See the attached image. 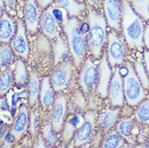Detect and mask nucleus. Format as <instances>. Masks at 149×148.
I'll return each mask as SVG.
<instances>
[{
  "label": "nucleus",
  "instance_id": "obj_1",
  "mask_svg": "<svg viewBox=\"0 0 149 148\" xmlns=\"http://www.w3.org/2000/svg\"><path fill=\"white\" fill-rule=\"evenodd\" d=\"M123 10L121 28L127 44L130 49H143L144 28L142 18L133 10L128 0H123Z\"/></svg>",
  "mask_w": 149,
  "mask_h": 148
},
{
  "label": "nucleus",
  "instance_id": "obj_2",
  "mask_svg": "<svg viewBox=\"0 0 149 148\" xmlns=\"http://www.w3.org/2000/svg\"><path fill=\"white\" fill-rule=\"evenodd\" d=\"M88 22L89 30L87 42L90 53L95 58H99L107 41V22L104 15L99 13L95 8L88 6Z\"/></svg>",
  "mask_w": 149,
  "mask_h": 148
},
{
  "label": "nucleus",
  "instance_id": "obj_3",
  "mask_svg": "<svg viewBox=\"0 0 149 148\" xmlns=\"http://www.w3.org/2000/svg\"><path fill=\"white\" fill-rule=\"evenodd\" d=\"M67 35L70 52L74 59V65L79 67L84 61L88 50L86 35L80 31L77 17H70L63 26Z\"/></svg>",
  "mask_w": 149,
  "mask_h": 148
},
{
  "label": "nucleus",
  "instance_id": "obj_4",
  "mask_svg": "<svg viewBox=\"0 0 149 148\" xmlns=\"http://www.w3.org/2000/svg\"><path fill=\"white\" fill-rule=\"evenodd\" d=\"M126 66L128 72L123 77L124 96L127 104L130 106H135L145 99L146 93L132 64L127 62Z\"/></svg>",
  "mask_w": 149,
  "mask_h": 148
},
{
  "label": "nucleus",
  "instance_id": "obj_5",
  "mask_svg": "<svg viewBox=\"0 0 149 148\" xmlns=\"http://www.w3.org/2000/svg\"><path fill=\"white\" fill-rule=\"evenodd\" d=\"M127 55V47L115 30L112 29L108 36L107 59L113 68L119 67L126 59Z\"/></svg>",
  "mask_w": 149,
  "mask_h": 148
},
{
  "label": "nucleus",
  "instance_id": "obj_6",
  "mask_svg": "<svg viewBox=\"0 0 149 148\" xmlns=\"http://www.w3.org/2000/svg\"><path fill=\"white\" fill-rule=\"evenodd\" d=\"M96 113L88 111L84 116V122L78 128L73 137V146L81 147L89 142L94 136L96 127Z\"/></svg>",
  "mask_w": 149,
  "mask_h": 148
},
{
  "label": "nucleus",
  "instance_id": "obj_7",
  "mask_svg": "<svg viewBox=\"0 0 149 148\" xmlns=\"http://www.w3.org/2000/svg\"><path fill=\"white\" fill-rule=\"evenodd\" d=\"M73 64L66 60L54 70L50 76V83L55 92H62L68 88L72 80Z\"/></svg>",
  "mask_w": 149,
  "mask_h": 148
},
{
  "label": "nucleus",
  "instance_id": "obj_8",
  "mask_svg": "<svg viewBox=\"0 0 149 148\" xmlns=\"http://www.w3.org/2000/svg\"><path fill=\"white\" fill-rule=\"evenodd\" d=\"M79 85L85 95H90L98 82V68L92 58L86 60L79 73Z\"/></svg>",
  "mask_w": 149,
  "mask_h": 148
},
{
  "label": "nucleus",
  "instance_id": "obj_9",
  "mask_svg": "<svg viewBox=\"0 0 149 148\" xmlns=\"http://www.w3.org/2000/svg\"><path fill=\"white\" fill-rule=\"evenodd\" d=\"M11 47L13 52L20 59L26 60L29 55V44L26 33V27L22 19L17 22V29L11 41Z\"/></svg>",
  "mask_w": 149,
  "mask_h": 148
},
{
  "label": "nucleus",
  "instance_id": "obj_10",
  "mask_svg": "<svg viewBox=\"0 0 149 148\" xmlns=\"http://www.w3.org/2000/svg\"><path fill=\"white\" fill-rule=\"evenodd\" d=\"M104 18L112 29L118 31L121 28L123 17V0H103Z\"/></svg>",
  "mask_w": 149,
  "mask_h": 148
},
{
  "label": "nucleus",
  "instance_id": "obj_11",
  "mask_svg": "<svg viewBox=\"0 0 149 148\" xmlns=\"http://www.w3.org/2000/svg\"><path fill=\"white\" fill-rule=\"evenodd\" d=\"M108 96L110 104L113 107H122L125 102L123 78L120 74L119 67L114 68L113 75L112 76L109 87Z\"/></svg>",
  "mask_w": 149,
  "mask_h": 148
},
{
  "label": "nucleus",
  "instance_id": "obj_12",
  "mask_svg": "<svg viewBox=\"0 0 149 148\" xmlns=\"http://www.w3.org/2000/svg\"><path fill=\"white\" fill-rule=\"evenodd\" d=\"M67 109V97L64 95H58L54 100L50 116V123L52 125L53 129L57 133H59L63 128Z\"/></svg>",
  "mask_w": 149,
  "mask_h": 148
},
{
  "label": "nucleus",
  "instance_id": "obj_13",
  "mask_svg": "<svg viewBox=\"0 0 149 148\" xmlns=\"http://www.w3.org/2000/svg\"><path fill=\"white\" fill-rule=\"evenodd\" d=\"M40 7L35 0H26L24 8V19L26 29L31 33H37L40 24Z\"/></svg>",
  "mask_w": 149,
  "mask_h": 148
},
{
  "label": "nucleus",
  "instance_id": "obj_14",
  "mask_svg": "<svg viewBox=\"0 0 149 148\" xmlns=\"http://www.w3.org/2000/svg\"><path fill=\"white\" fill-rule=\"evenodd\" d=\"M110 65L107 59V55L102 56L101 63L98 68V82L97 85V94L102 98H105L108 96L109 87L111 81L112 71Z\"/></svg>",
  "mask_w": 149,
  "mask_h": 148
},
{
  "label": "nucleus",
  "instance_id": "obj_15",
  "mask_svg": "<svg viewBox=\"0 0 149 148\" xmlns=\"http://www.w3.org/2000/svg\"><path fill=\"white\" fill-rule=\"evenodd\" d=\"M29 124V110L26 105L22 104L19 107L18 112L14 119V122H13L11 131H10L15 136L16 141L19 140L26 132Z\"/></svg>",
  "mask_w": 149,
  "mask_h": 148
},
{
  "label": "nucleus",
  "instance_id": "obj_16",
  "mask_svg": "<svg viewBox=\"0 0 149 148\" xmlns=\"http://www.w3.org/2000/svg\"><path fill=\"white\" fill-rule=\"evenodd\" d=\"M40 25L43 33L50 39L57 37L58 32V24L54 17L51 11V5L45 8L40 18Z\"/></svg>",
  "mask_w": 149,
  "mask_h": 148
},
{
  "label": "nucleus",
  "instance_id": "obj_17",
  "mask_svg": "<svg viewBox=\"0 0 149 148\" xmlns=\"http://www.w3.org/2000/svg\"><path fill=\"white\" fill-rule=\"evenodd\" d=\"M120 108L118 107H107L101 112L99 122L104 133L111 130L119 118Z\"/></svg>",
  "mask_w": 149,
  "mask_h": 148
},
{
  "label": "nucleus",
  "instance_id": "obj_18",
  "mask_svg": "<svg viewBox=\"0 0 149 148\" xmlns=\"http://www.w3.org/2000/svg\"><path fill=\"white\" fill-rule=\"evenodd\" d=\"M15 33V21L4 12L0 18V42L8 44Z\"/></svg>",
  "mask_w": 149,
  "mask_h": 148
},
{
  "label": "nucleus",
  "instance_id": "obj_19",
  "mask_svg": "<svg viewBox=\"0 0 149 148\" xmlns=\"http://www.w3.org/2000/svg\"><path fill=\"white\" fill-rule=\"evenodd\" d=\"M54 88H53L50 79L49 77H45L42 80V83L40 89V101L41 105L45 108H50L53 107L54 103Z\"/></svg>",
  "mask_w": 149,
  "mask_h": 148
},
{
  "label": "nucleus",
  "instance_id": "obj_20",
  "mask_svg": "<svg viewBox=\"0 0 149 148\" xmlns=\"http://www.w3.org/2000/svg\"><path fill=\"white\" fill-rule=\"evenodd\" d=\"M84 122V116L76 113L67 120L63 128V139L65 142H69L73 138L74 133Z\"/></svg>",
  "mask_w": 149,
  "mask_h": 148
},
{
  "label": "nucleus",
  "instance_id": "obj_21",
  "mask_svg": "<svg viewBox=\"0 0 149 148\" xmlns=\"http://www.w3.org/2000/svg\"><path fill=\"white\" fill-rule=\"evenodd\" d=\"M54 2L55 5L65 9L71 17H78L86 9L85 4L79 0H54Z\"/></svg>",
  "mask_w": 149,
  "mask_h": 148
},
{
  "label": "nucleus",
  "instance_id": "obj_22",
  "mask_svg": "<svg viewBox=\"0 0 149 148\" xmlns=\"http://www.w3.org/2000/svg\"><path fill=\"white\" fill-rule=\"evenodd\" d=\"M40 80L36 70H33L30 73L28 82V97L29 103L32 106L37 102L38 96L40 95Z\"/></svg>",
  "mask_w": 149,
  "mask_h": 148
},
{
  "label": "nucleus",
  "instance_id": "obj_23",
  "mask_svg": "<svg viewBox=\"0 0 149 148\" xmlns=\"http://www.w3.org/2000/svg\"><path fill=\"white\" fill-rule=\"evenodd\" d=\"M13 78L15 84L19 87H24L29 82L26 67L22 59H18L15 63V69L13 71Z\"/></svg>",
  "mask_w": 149,
  "mask_h": 148
},
{
  "label": "nucleus",
  "instance_id": "obj_24",
  "mask_svg": "<svg viewBox=\"0 0 149 148\" xmlns=\"http://www.w3.org/2000/svg\"><path fill=\"white\" fill-rule=\"evenodd\" d=\"M70 50L69 45L63 37L57 36L55 43L54 44V63L55 64L63 62Z\"/></svg>",
  "mask_w": 149,
  "mask_h": 148
},
{
  "label": "nucleus",
  "instance_id": "obj_25",
  "mask_svg": "<svg viewBox=\"0 0 149 148\" xmlns=\"http://www.w3.org/2000/svg\"><path fill=\"white\" fill-rule=\"evenodd\" d=\"M14 55L11 47L8 44L0 45V70H4L9 69L11 67Z\"/></svg>",
  "mask_w": 149,
  "mask_h": 148
},
{
  "label": "nucleus",
  "instance_id": "obj_26",
  "mask_svg": "<svg viewBox=\"0 0 149 148\" xmlns=\"http://www.w3.org/2000/svg\"><path fill=\"white\" fill-rule=\"evenodd\" d=\"M133 130L134 122L128 117L123 118L117 124V131L129 142H133Z\"/></svg>",
  "mask_w": 149,
  "mask_h": 148
},
{
  "label": "nucleus",
  "instance_id": "obj_27",
  "mask_svg": "<svg viewBox=\"0 0 149 148\" xmlns=\"http://www.w3.org/2000/svg\"><path fill=\"white\" fill-rule=\"evenodd\" d=\"M13 82V72L10 69L0 70V96H5L10 91Z\"/></svg>",
  "mask_w": 149,
  "mask_h": 148
},
{
  "label": "nucleus",
  "instance_id": "obj_28",
  "mask_svg": "<svg viewBox=\"0 0 149 148\" xmlns=\"http://www.w3.org/2000/svg\"><path fill=\"white\" fill-rule=\"evenodd\" d=\"M131 8L144 20H149V0H128Z\"/></svg>",
  "mask_w": 149,
  "mask_h": 148
},
{
  "label": "nucleus",
  "instance_id": "obj_29",
  "mask_svg": "<svg viewBox=\"0 0 149 148\" xmlns=\"http://www.w3.org/2000/svg\"><path fill=\"white\" fill-rule=\"evenodd\" d=\"M125 145V139L118 132L113 130L108 133L107 137L104 138L102 147H122Z\"/></svg>",
  "mask_w": 149,
  "mask_h": 148
},
{
  "label": "nucleus",
  "instance_id": "obj_30",
  "mask_svg": "<svg viewBox=\"0 0 149 148\" xmlns=\"http://www.w3.org/2000/svg\"><path fill=\"white\" fill-rule=\"evenodd\" d=\"M134 115L138 122L149 126V100H143L139 104Z\"/></svg>",
  "mask_w": 149,
  "mask_h": 148
},
{
  "label": "nucleus",
  "instance_id": "obj_31",
  "mask_svg": "<svg viewBox=\"0 0 149 148\" xmlns=\"http://www.w3.org/2000/svg\"><path fill=\"white\" fill-rule=\"evenodd\" d=\"M135 73L141 82L142 85L144 89H149V77L146 70L145 66L142 63L141 60H138L134 63V65Z\"/></svg>",
  "mask_w": 149,
  "mask_h": 148
},
{
  "label": "nucleus",
  "instance_id": "obj_32",
  "mask_svg": "<svg viewBox=\"0 0 149 148\" xmlns=\"http://www.w3.org/2000/svg\"><path fill=\"white\" fill-rule=\"evenodd\" d=\"M51 11H52L53 15L55 18L56 21L58 22V25L63 26L64 24L68 19V15H68L67 11L63 8H60L57 5H54V3L51 5Z\"/></svg>",
  "mask_w": 149,
  "mask_h": 148
},
{
  "label": "nucleus",
  "instance_id": "obj_33",
  "mask_svg": "<svg viewBox=\"0 0 149 148\" xmlns=\"http://www.w3.org/2000/svg\"><path fill=\"white\" fill-rule=\"evenodd\" d=\"M43 136L45 138V142H47L49 145H54L58 142V135L57 132L53 129L51 123H46L45 126H43L42 129Z\"/></svg>",
  "mask_w": 149,
  "mask_h": 148
},
{
  "label": "nucleus",
  "instance_id": "obj_34",
  "mask_svg": "<svg viewBox=\"0 0 149 148\" xmlns=\"http://www.w3.org/2000/svg\"><path fill=\"white\" fill-rule=\"evenodd\" d=\"M76 113H81L85 108V100L80 92H76L72 99V105Z\"/></svg>",
  "mask_w": 149,
  "mask_h": 148
},
{
  "label": "nucleus",
  "instance_id": "obj_35",
  "mask_svg": "<svg viewBox=\"0 0 149 148\" xmlns=\"http://www.w3.org/2000/svg\"><path fill=\"white\" fill-rule=\"evenodd\" d=\"M30 132L32 135H35L40 127V117L37 112H32L29 117Z\"/></svg>",
  "mask_w": 149,
  "mask_h": 148
},
{
  "label": "nucleus",
  "instance_id": "obj_36",
  "mask_svg": "<svg viewBox=\"0 0 149 148\" xmlns=\"http://www.w3.org/2000/svg\"><path fill=\"white\" fill-rule=\"evenodd\" d=\"M15 142H16V138H15V136L11 132H9L5 137L3 143V147H11L14 145Z\"/></svg>",
  "mask_w": 149,
  "mask_h": 148
},
{
  "label": "nucleus",
  "instance_id": "obj_37",
  "mask_svg": "<svg viewBox=\"0 0 149 148\" xmlns=\"http://www.w3.org/2000/svg\"><path fill=\"white\" fill-rule=\"evenodd\" d=\"M38 4V6L40 7L41 9H45L47 8L49 6L52 5L54 3V0H35Z\"/></svg>",
  "mask_w": 149,
  "mask_h": 148
},
{
  "label": "nucleus",
  "instance_id": "obj_38",
  "mask_svg": "<svg viewBox=\"0 0 149 148\" xmlns=\"http://www.w3.org/2000/svg\"><path fill=\"white\" fill-rule=\"evenodd\" d=\"M143 43L147 47V49L149 50V24L145 27L143 33Z\"/></svg>",
  "mask_w": 149,
  "mask_h": 148
},
{
  "label": "nucleus",
  "instance_id": "obj_39",
  "mask_svg": "<svg viewBox=\"0 0 149 148\" xmlns=\"http://www.w3.org/2000/svg\"><path fill=\"white\" fill-rule=\"evenodd\" d=\"M143 60H144V66H145L147 73L149 77V50L144 49L143 50Z\"/></svg>",
  "mask_w": 149,
  "mask_h": 148
},
{
  "label": "nucleus",
  "instance_id": "obj_40",
  "mask_svg": "<svg viewBox=\"0 0 149 148\" xmlns=\"http://www.w3.org/2000/svg\"><path fill=\"white\" fill-rule=\"evenodd\" d=\"M86 1L90 7L93 8H98L101 6L103 0H86Z\"/></svg>",
  "mask_w": 149,
  "mask_h": 148
},
{
  "label": "nucleus",
  "instance_id": "obj_41",
  "mask_svg": "<svg viewBox=\"0 0 149 148\" xmlns=\"http://www.w3.org/2000/svg\"><path fill=\"white\" fill-rule=\"evenodd\" d=\"M34 147H46V143H45V138H39L38 139L36 140L35 143H34Z\"/></svg>",
  "mask_w": 149,
  "mask_h": 148
},
{
  "label": "nucleus",
  "instance_id": "obj_42",
  "mask_svg": "<svg viewBox=\"0 0 149 148\" xmlns=\"http://www.w3.org/2000/svg\"><path fill=\"white\" fill-rule=\"evenodd\" d=\"M8 128L6 126L4 127H1L0 128V144L1 143H3V141L5 139L6 135L8 134Z\"/></svg>",
  "mask_w": 149,
  "mask_h": 148
},
{
  "label": "nucleus",
  "instance_id": "obj_43",
  "mask_svg": "<svg viewBox=\"0 0 149 148\" xmlns=\"http://www.w3.org/2000/svg\"><path fill=\"white\" fill-rule=\"evenodd\" d=\"M4 8H5V3H4L3 0H0V18L1 16L3 15Z\"/></svg>",
  "mask_w": 149,
  "mask_h": 148
},
{
  "label": "nucleus",
  "instance_id": "obj_44",
  "mask_svg": "<svg viewBox=\"0 0 149 148\" xmlns=\"http://www.w3.org/2000/svg\"><path fill=\"white\" fill-rule=\"evenodd\" d=\"M5 4L8 6V7H11L12 5H14L16 2V0H3Z\"/></svg>",
  "mask_w": 149,
  "mask_h": 148
},
{
  "label": "nucleus",
  "instance_id": "obj_45",
  "mask_svg": "<svg viewBox=\"0 0 149 148\" xmlns=\"http://www.w3.org/2000/svg\"><path fill=\"white\" fill-rule=\"evenodd\" d=\"M79 2H81V1H83V0H79Z\"/></svg>",
  "mask_w": 149,
  "mask_h": 148
}]
</instances>
